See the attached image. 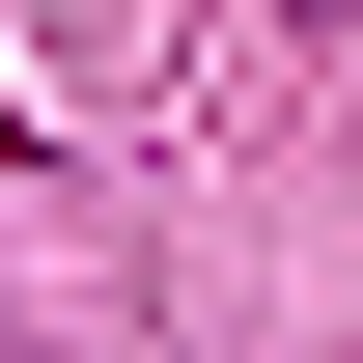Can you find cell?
<instances>
[{
  "mask_svg": "<svg viewBox=\"0 0 363 363\" xmlns=\"http://www.w3.org/2000/svg\"><path fill=\"white\" fill-rule=\"evenodd\" d=\"M0 363H28V335H0Z\"/></svg>",
  "mask_w": 363,
  "mask_h": 363,
  "instance_id": "1",
  "label": "cell"
}]
</instances>
